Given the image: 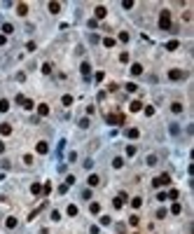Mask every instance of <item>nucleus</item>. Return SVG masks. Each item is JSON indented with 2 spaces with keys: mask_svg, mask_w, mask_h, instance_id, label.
<instances>
[{
  "mask_svg": "<svg viewBox=\"0 0 194 234\" xmlns=\"http://www.w3.org/2000/svg\"><path fill=\"white\" fill-rule=\"evenodd\" d=\"M159 28L162 31H171V9H162V14H159Z\"/></svg>",
  "mask_w": 194,
  "mask_h": 234,
  "instance_id": "obj_1",
  "label": "nucleus"
},
{
  "mask_svg": "<svg viewBox=\"0 0 194 234\" xmlns=\"http://www.w3.org/2000/svg\"><path fill=\"white\" fill-rule=\"evenodd\" d=\"M108 124H112V127H119V124H124V115H122V112L108 115Z\"/></svg>",
  "mask_w": 194,
  "mask_h": 234,
  "instance_id": "obj_2",
  "label": "nucleus"
},
{
  "mask_svg": "<svg viewBox=\"0 0 194 234\" xmlns=\"http://www.w3.org/2000/svg\"><path fill=\"white\" fill-rule=\"evenodd\" d=\"M168 183H171V176H168V173H162L159 178H154V180H152V185H154V187H159V185H168Z\"/></svg>",
  "mask_w": 194,
  "mask_h": 234,
  "instance_id": "obj_3",
  "label": "nucleus"
},
{
  "mask_svg": "<svg viewBox=\"0 0 194 234\" xmlns=\"http://www.w3.org/2000/svg\"><path fill=\"white\" fill-rule=\"evenodd\" d=\"M17 14H19V17H26V14H28V5H26V2H19V5H17Z\"/></svg>",
  "mask_w": 194,
  "mask_h": 234,
  "instance_id": "obj_4",
  "label": "nucleus"
},
{
  "mask_svg": "<svg viewBox=\"0 0 194 234\" xmlns=\"http://www.w3.org/2000/svg\"><path fill=\"white\" fill-rule=\"evenodd\" d=\"M168 77L175 82V80H183V77H185V73H183V70H171V73H168Z\"/></svg>",
  "mask_w": 194,
  "mask_h": 234,
  "instance_id": "obj_5",
  "label": "nucleus"
},
{
  "mask_svg": "<svg viewBox=\"0 0 194 234\" xmlns=\"http://www.w3.org/2000/svg\"><path fill=\"white\" fill-rule=\"evenodd\" d=\"M35 150H37V152H40V155H45V152H47V150H49V145H47V143H45V140H40V143H37V145H35Z\"/></svg>",
  "mask_w": 194,
  "mask_h": 234,
  "instance_id": "obj_6",
  "label": "nucleus"
},
{
  "mask_svg": "<svg viewBox=\"0 0 194 234\" xmlns=\"http://www.w3.org/2000/svg\"><path fill=\"white\" fill-rule=\"evenodd\" d=\"M131 112H138V110H143V103H140V101H131Z\"/></svg>",
  "mask_w": 194,
  "mask_h": 234,
  "instance_id": "obj_7",
  "label": "nucleus"
},
{
  "mask_svg": "<svg viewBox=\"0 0 194 234\" xmlns=\"http://www.w3.org/2000/svg\"><path fill=\"white\" fill-rule=\"evenodd\" d=\"M49 12H52V14H59V12H61V5H59V2H49Z\"/></svg>",
  "mask_w": 194,
  "mask_h": 234,
  "instance_id": "obj_8",
  "label": "nucleus"
},
{
  "mask_svg": "<svg viewBox=\"0 0 194 234\" xmlns=\"http://www.w3.org/2000/svg\"><path fill=\"white\" fill-rule=\"evenodd\" d=\"M37 112H40L42 117H45V115H49V105H45V103H40V105H37Z\"/></svg>",
  "mask_w": 194,
  "mask_h": 234,
  "instance_id": "obj_9",
  "label": "nucleus"
},
{
  "mask_svg": "<svg viewBox=\"0 0 194 234\" xmlns=\"http://www.w3.org/2000/svg\"><path fill=\"white\" fill-rule=\"evenodd\" d=\"M0 134H2V136H9V134H12V127H9V124H0Z\"/></svg>",
  "mask_w": 194,
  "mask_h": 234,
  "instance_id": "obj_10",
  "label": "nucleus"
},
{
  "mask_svg": "<svg viewBox=\"0 0 194 234\" xmlns=\"http://www.w3.org/2000/svg\"><path fill=\"white\" fill-rule=\"evenodd\" d=\"M105 14H108V9H105L103 5H98V7H96V17H98V19H103Z\"/></svg>",
  "mask_w": 194,
  "mask_h": 234,
  "instance_id": "obj_11",
  "label": "nucleus"
},
{
  "mask_svg": "<svg viewBox=\"0 0 194 234\" xmlns=\"http://www.w3.org/2000/svg\"><path fill=\"white\" fill-rule=\"evenodd\" d=\"M98 183H101V178H98L96 173H91V176H89V185H91V187H96Z\"/></svg>",
  "mask_w": 194,
  "mask_h": 234,
  "instance_id": "obj_12",
  "label": "nucleus"
},
{
  "mask_svg": "<svg viewBox=\"0 0 194 234\" xmlns=\"http://www.w3.org/2000/svg\"><path fill=\"white\" fill-rule=\"evenodd\" d=\"M80 70H82V75H84V77H89V73H91V66H89V63H82V66H80Z\"/></svg>",
  "mask_w": 194,
  "mask_h": 234,
  "instance_id": "obj_13",
  "label": "nucleus"
},
{
  "mask_svg": "<svg viewBox=\"0 0 194 234\" xmlns=\"http://www.w3.org/2000/svg\"><path fill=\"white\" fill-rule=\"evenodd\" d=\"M5 225H7L9 230H12V227H17V218H14V215H9V218L5 220Z\"/></svg>",
  "mask_w": 194,
  "mask_h": 234,
  "instance_id": "obj_14",
  "label": "nucleus"
},
{
  "mask_svg": "<svg viewBox=\"0 0 194 234\" xmlns=\"http://www.w3.org/2000/svg\"><path fill=\"white\" fill-rule=\"evenodd\" d=\"M7 110H9V101L2 99V101H0V112H7Z\"/></svg>",
  "mask_w": 194,
  "mask_h": 234,
  "instance_id": "obj_15",
  "label": "nucleus"
},
{
  "mask_svg": "<svg viewBox=\"0 0 194 234\" xmlns=\"http://www.w3.org/2000/svg\"><path fill=\"white\" fill-rule=\"evenodd\" d=\"M31 192H33V194H40V192H42V185H40V183H33V185H31Z\"/></svg>",
  "mask_w": 194,
  "mask_h": 234,
  "instance_id": "obj_16",
  "label": "nucleus"
},
{
  "mask_svg": "<svg viewBox=\"0 0 194 234\" xmlns=\"http://www.w3.org/2000/svg\"><path fill=\"white\" fill-rule=\"evenodd\" d=\"M140 73H143V66H138V63L131 66V75H140Z\"/></svg>",
  "mask_w": 194,
  "mask_h": 234,
  "instance_id": "obj_17",
  "label": "nucleus"
},
{
  "mask_svg": "<svg viewBox=\"0 0 194 234\" xmlns=\"http://www.w3.org/2000/svg\"><path fill=\"white\" fill-rule=\"evenodd\" d=\"M178 47H180V42H178V40H171V42L166 45V49H171V52H173V49H178Z\"/></svg>",
  "mask_w": 194,
  "mask_h": 234,
  "instance_id": "obj_18",
  "label": "nucleus"
},
{
  "mask_svg": "<svg viewBox=\"0 0 194 234\" xmlns=\"http://www.w3.org/2000/svg\"><path fill=\"white\" fill-rule=\"evenodd\" d=\"M171 110H173L175 115H180V112H183V105H180V103H171Z\"/></svg>",
  "mask_w": 194,
  "mask_h": 234,
  "instance_id": "obj_19",
  "label": "nucleus"
},
{
  "mask_svg": "<svg viewBox=\"0 0 194 234\" xmlns=\"http://www.w3.org/2000/svg\"><path fill=\"white\" fill-rule=\"evenodd\" d=\"M61 103H63L65 108H68V105H73V96H70V94H65L63 99H61Z\"/></svg>",
  "mask_w": 194,
  "mask_h": 234,
  "instance_id": "obj_20",
  "label": "nucleus"
},
{
  "mask_svg": "<svg viewBox=\"0 0 194 234\" xmlns=\"http://www.w3.org/2000/svg\"><path fill=\"white\" fill-rule=\"evenodd\" d=\"M12 31H14V26H12V24H2V33H5V35H9Z\"/></svg>",
  "mask_w": 194,
  "mask_h": 234,
  "instance_id": "obj_21",
  "label": "nucleus"
},
{
  "mask_svg": "<svg viewBox=\"0 0 194 234\" xmlns=\"http://www.w3.org/2000/svg\"><path fill=\"white\" fill-rule=\"evenodd\" d=\"M122 204H124V199H122L119 194H117V199H112V206H115V208H122Z\"/></svg>",
  "mask_w": 194,
  "mask_h": 234,
  "instance_id": "obj_22",
  "label": "nucleus"
},
{
  "mask_svg": "<svg viewBox=\"0 0 194 234\" xmlns=\"http://www.w3.org/2000/svg\"><path fill=\"white\" fill-rule=\"evenodd\" d=\"M126 136H129V138H138V136H140V131H138V129H129V131H126Z\"/></svg>",
  "mask_w": 194,
  "mask_h": 234,
  "instance_id": "obj_23",
  "label": "nucleus"
},
{
  "mask_svg": "<svg viewBox=\"0 0 194 234\" xmlns=\"http://www.w3.org/2000/svg\"><path fill=\"white\" fill-rule=\"evenodd\" d=\"M140 204H143V199H140V197H136V199H131V206H133V208H140Z\"/></svg>",
  "mask_w": 194,
  "mask_h": 234,
  "instance_id": "obj_24",
  "label": "nucleus"
},
{
  "mask_svg": "<svg viewBox=\"0 0 194 234\" xmlns=\"http://www.w3.org/2000/svg\"><path fill=\"white\" fill-rule=\"evenodd\" d=\"M21 105H24L26 110H33V101H31V99H24V103H21Z\"/></svg>",
  "mask_w": 194,
  "mask_h": 234,
  "instance_id": "obj_25",
  "label": "nucleus"
},
{
  "mask_svg": "<svg viewBox=\"0 0 194 234\" xmlns=\"http://www.w3.org/2000/svg\"><path fill=\"white\" fill-rule=\"evenodd\" d=\"M143 110H145V115H150V117H152V115H154V105H145V108H143Z\"/></svg>",
  "mask_w": 194,
  "mask_h": 234,
  "instance_id": "obj_26",
  "label": "nucleus"
},
{
  "mask_svg": "<svg viewBox=\"0 0 194 234\" xmlns=\"http://www.w3.org/2000/svg\"><path fill=\"white\" fill-rule=\"evenodd\" d=\"M171 213H173V215H178V213H180V204H178V201L171 206Z\"/></svg>",
  "mask_w": 194,
  "mask_h": 234,
  "instance_id": "obj_27",
  "label": "nucleus"
},
{
  "mask_svg": "<svg viewBox=\"0 0 194 234\" xmlns=\"http://www.w3.org/2000/svg\"><path fill=\"white\" fill-rule=\"evenodd\" d=\"M68 215H77V206H75V204L68 206Z\"/></svg>",
  "mask_w": 194,
  "mask_h": 234,
  "instance_id": "obj_28",
  "label": "nucleus"
},
{
  "mask_svg": "<svg viewBox=\"0 0 194 234\" xmlns=\"http://www.w3.org/2000/svg\"><path fill=\"white\" fill-rule=\"evenodd\" d=\"M122 164H124V162H122L119 157H115V159H112V166H115V168H122Z\"/></svg>",
  "mask_w": 194,
  "mask_h": 234,
  "instance_id": "obj_29",
  "label": "nucleus"
},
{
  "mask_svg": "<svg viewBox=\"0 0 194 234\" xmlns=\"http://www.w3.org/2000/svg\"><path fill=\"white\" fill-rule=\"evenodd\" d=\"M89 211H91V213H101V204H91Z\"/></svg>",
  "mask_w": 194,
  "mask_h": 234,
  "instance_id": "obj_30",
  "label": "nucleus"
},
{
  "mask_svg": "<svg viewBox=\"0 0 194 234\" xmlns=\"http://www.w3.org/2000/svg\"><path fill=\"white\" fill-rule=\"evenodd\" d=\"M103 45H105V47H115V40H112V37H105Z\"/></svg>",
  "mask_w": 194,
  "mask_h": 234,
  "instance_id": "obj_31",
  "label": "nucleus"
},
{
  "mask_svg": "<svg viewBox=\"0 0 194 234\" xmlns=\"http://www.w3.org/2000/svg\"><path fill=\"white\" fill-rule=\"evenodd\" d=\"M77 124H80V127H82V129H87V127H89V120H87V117H82V120H80V122H77Z\"/></svg>",
  "mask_w": 194,
  "mask_h": 234,
  "instance_id": "obj_32",
  "label": "nucleus"
},
{
  "mask_svg": "<svg viewBox=\"0 0 194 234\" xmlns=\"http://www.w3.org/2000/svg\"><path fill=\"white\" fill-rule=\"evenodd\" d=\"M166 197H171V199H178V197H180V192H178V190H171Z\"/></svg>",
  "mask_w": 194,
  "mask_h": 234,
  "instance_id": "obj_33",
  "label": "nucleus"
},
{
  "mask_svg": "<svg viewBox=\"0 0 194 234\" xmlns=\"http://www.w3.org/2000/svg\"><path fill=\"white\" fill-rule=\"evenodd\" d=\"M24 164L31 166V164H33V155H26V157H24Z\"/></svg>",
  "mask_w": 194,
  "mask_h": 234,
  "instance_id": "obj_34",
  "label": "nucleus"
},
{
  "mask_svg": "<svg viewBox=\"0 0 194 234\" xmlns=\"http://www.w3.org/2000/svg\"><path fill=\"white\" fill-rule=\"evenodd\" d=\"M126 155H129V157L136 155V145H129V148H126Z\"/></svg>",
  "mask_w": 194,
  "mask_h": 234,
  "instance_id": "obj_35",
  "label": "nucleus"
},
{
  "mask_svg": "<svg viewBox=\"0 0 194 234\" xmlns=\"http://www.w3.org/2000/svg\"><path fill=\"white\" fill-rule=\"evenodd\" d=\"M119 61H122V63H126V61H129V54H126V52H122V54H119Z\"/></svg>",
  "mask_w": 194,
  "mask_h": 234,
  "instance_id": "obj_36",
  "label": "nucleus"
},
{
  "mask_svg": "<svg viewBox=\"0 0 194 234\" xmlns=\"http://www.w3.org/2000/svg\"><path fill=\"white\" fill-rule=\"evenodd\" d=\"M147 164H150V166L157 164V155H150V157H147Z\"/></svg>",
  "mask_w": 194,
  "mask_h": 234,
  "instance_id": "obj_37",
  "label": "nucleus"
},
{
  "mask_svg": "<svg viewBox=\"0 0 194 234\" xmlns=\"http://www.w3.org/2000/svg\"><path fill=\"white\" fill-rule=\"evenodd\" d=\"M122 7H124V9H131V7H133V2H131V0H124V2H122Z\"/></svg>",
  "mask_w": 194,
  "mask_h": 234,
  "instance_id": "obj_38",
  "label": "nucleus"
},
{
  "mask_svg": "<svg viewBox=\"0 0 194 234\" xmlns=\"http://www.w3.org/2000/svg\"><path fill=\"white\" fill-rule=\"evenodd\" d=\"M119 40H122V42H126V40H129V33H126V31H122V33H119Z\"/></svg>",
  "mask_w": 194,
  "mask_h": 234,
  "instance_id": "obj_39",
  "label": "nucleus"
},
{
  "mask_svg": "<svg viewBox=\"0 0 194 234\" xmlns=\"http://www.w3.org/2000/svg\"><path fill=\"white\" fill-rule=\"evenodd\" d=\"M26 49H28V52H35V49H37V45H35V42H28V45H26Z\"/></svg>",
  "mask_w": 194,
  "mask_h": 234,
  "instance_id": "obj_40",
  "label": "nucleus"
},
{
  "mask_svg": "<svg viewBox=\"0 0 194 234\" xmlns=\"http://www.w3.org/2000/svg\"><path fill=\"white\" fill-rule=\"evenodd\" d=\"M42 73H45V75H49V73H52V66H49V63H45V66H42Z\"/></svg>",
  "mask_w": 194,
  "mask_h": 234,
  "instance_id": "obj_41",
  "label": "nucleus"
},
{
  "mask_svg": "<svg viewBox=\"0 0 194 234\" xmlns=\"http://www.w3.org/2000/svg\"><path fill=\"white\" fill-rule=\"evenodd\" d=\"M49 192H52V185H49V183H47V185H45V187H42V194H49Z\"/></svg>",
  "mask_w": 194,
  "mask_h": 234,
  "instance_id": "obj_42",
  "label": "nucleus"
},
{
  "mask_svg": "<svg viewBox=\"0 0 194 234\" xmlns=\"http://www.w3.org/2000/svg\"><path fill=\"white\" fill-rule=\"evenodd\" d=\"M82 199H91V190H84L82 192Z\"/></svg>",
  "mask_w": 194,
  "mask_h": 234,
  "instance_id": "obj_43",
  "label": "nucleus"
},
{
  "mask_svg": "<svg viewBox=\"0 0 194 234\" xmlns=\"http://www.w3.org/2000/svg\"><path fill=\"white\" fill-rule=\"evenodd\" d=\"M129 225H133V227L138 225V218H136V215H131V218H129Z\"/></svg>",
  "mask_w": 194,
  "mask_h": 234,
  "instance_id": "obj_44",
  "label": "nucleus"
},
{
  "mask_svg": "<svg viewBox=\"0 0 194 234\" xmlns=\"http://www.w3.org/2000/svg\"><path fill=\"white\" fill-rule=\"evenodd\" d=\"M5 42H7V37H5V35H0V45H5Z\"/></svg>",
  "mask_w": 194,
  "mask_h": 234,
  "instance_id": "obj_45",
  "label": "nucleus"
},
{
  "mask_svg": "<svg viewBox=\"0 0 194 234\" xmlns=\"http://www.w3.org/2000/svg\"><path fill=\"white\" fill-rule=\"evenodd\" d=\"M0 152H5V143L2 140H0Z\"/></svg>",
  "mask_w": 194,
  "mask_h": 234,
  "instance_id": "obj_46",
  "label": "nucleus"
}]
</instances>
